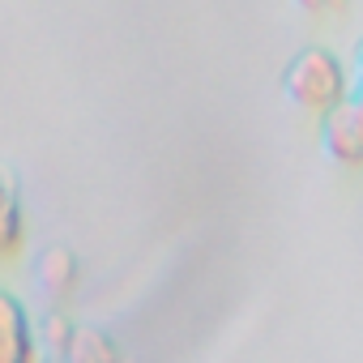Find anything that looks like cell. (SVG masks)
Masks as SVG:
<instances>
[{
    "label": "cell",
    "instance_id": "obj_2",
    "mask_svg": "<svg viewBox=\"0 0 363 363\" xmlns=\"http://www.w3.org/2000/svg\"><path fill=\"white\" fill-rule=\"evenodd\" d=\"M320 145L333 162L363 167V90H346V99L320 116Z\"/></svg>",
    "mask_w": 363,
    "mask_h": 363
},
{
    "label": "cell",
    "instance_id": "obj_1",
    "mask_svg": "<svg viewBox=\"0 0 363 363\" xmlns=\"http://www.w3.org/2000/svg\"><path fill=\"white\" fill-rule=\"evenodd\" d=\"M350 90V73L342 69V60L325 48H308L299 52L286 73H282V94L299 107V111H316L325 116L329 107H337Z\"/></svg>",
    "mask_w": 363,
    "mask_h": 363
},
{
    "label": "cell",
    "instance_id": "obj_6",
    "mask_svg": "<svg viewBox=\"0 0 363 363\" xmlns=\"http://www.w3.org/2000/svg\"><path fill=\"white\" fill-rule=\"evenodd\" d=\"M60 354L65 363H120V350L103 329H73Z\"/></svg>",
    "mask_w": 363,
    "mask_h": 363
},
{
    "label": "cell",
    "instance_id": "obj_7",
    "mask_svg": "<svg viewBox=\"0 0 363 363\" xmlns=\"http://www.w3.org/2000/svg\"><path fill=\"white\" fill-rule=\"evenodd\" d=\"M69 333H73V325H69V316H65V312H48V316H43V337H48L56 350H65Z\"/></svg>",
    "mask_w": 363,
    "mask_h": 363
},
{
    "label": "cell",
    "instance_id": "obj_9",
    "mask_svg": "<svg viewBox=\"0 0 363 363\" xmlns=\"http://www.w3.org/2000/svg\"><path fill=\"white\" fill-rule=\"evenodd\" d=\"M350 90H363V39H359V48L350 56Z\"/></svg>",
    "mask_w": 363,
    "mask_h": 363
},
{
    "label": "cell",
    "instance_id": "obj_4",
    "mask_svg": "<svg viewBox=\"0 0 363 363\" xmlns=\"http://www.w3.org/2000/svg\"><path fill=\"white\" fill-rule=\"evenodd\" d=\"M26 248V206L9 171H0V261H18Z\"/></svg>",
    "mask_w": 363,
    "mask_h": 363
},
{
    "label": "cell",
    "instance_id": "obj_5",
    "mask_svg": "<svg viewBox=\"0 0 363 363\" xmlns=\"http://www.w3.org/2000/svg\"><path fill=\"white\" fill-rule=\"evenodd\" d=\"M77 274H82V265H77V257L69 248H48L39 257V282L48 286L52 299H65L77 286Z\"/></svg>",
    "mask_w": 363,
    "mask_h": 363
},
{
    "label": "cell",
    "instance_id": "obj_8",
    "mask_svg": "<svg viewBox=\"0 0 363 363\" xmlns=\"http://www.w3.org/2000/svg\"><path fill=\"white\" fill-rule=\"evenodd\" d=\"M295 9H303L312 18H325V13H342L346 0H295Z\"/></svg>",
    "mask_w": 363,
    "mask_h": 363
},
{
    "label": "cell",
    "instance_id": "obj_3",
    "mask_svg": "<svg viewBox=\"0 0 363 363\" xmlns=\"http://www.w3.org/2000/svg\"><path fill=\"white\" fill-rule=\"evenodd\" d=\"M39 337L18 295L0 291V363H35Z\"/></svg>",
    "mask_w": 363,
    "mask_h": 363
}]
</instances>
